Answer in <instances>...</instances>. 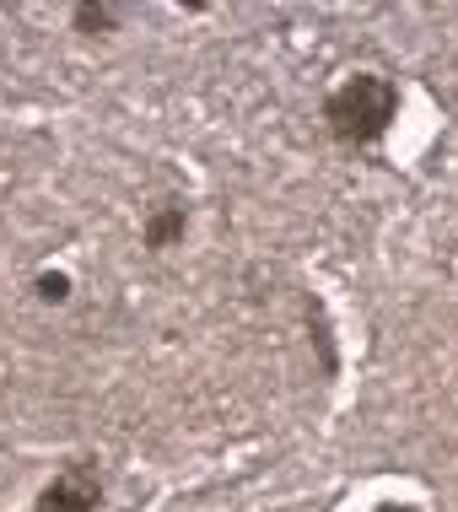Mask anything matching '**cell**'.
Wrapping results in <instances>:
<instances>
[{
	"mask_svg": "<svg viewBox=\"0 0 458 512\" xmlns=\"http://www.w3.org/2000/svg\"><path fill=\"white\" fill-rule=\"evenodd\" d=\"M38 297H44V302H65V297H71V281H65V275H38Z\"/></svg>",
	"mask_w": 458,
	"mask_h": 512,
	"instance_id": "5",
	"label": "cell"
},
{
	"mask_svg": "<svg viewBox=\"0 0 458 512\" xmlns=\"http://www.w3.org/2000/svg\"><path fill=\"white\" fill-rule=\"evenodd\" d=\"M119 22H124L119 6H76V27H81V33H114Z\"/></svg>",
	"mask_w": 458,
	"mask_h": 512,
	"instance_id": "4",
	"label": "cell"
},
{
	"mask_svg": "<svg viewBox=\"0 0 458 512\" xmlns=\"http://www.w3.org/2000/svg\"><path fill=\"white\" fill-rule=\"evenodd\" d=\"M97 502H103V480H97L87 464H76V469H65V475H54L44 486L38 512H97Z\"/></svg>",
	"mask_w": 458,
	"mask_h": 512,
	"instance_id": "2",
	"label": "cell"
},
{
	"mask_svg": "<svg viewBox=\"0 0 458 512\" xmlns=\"http://www.w3.org/2000/svg\"><path fill=\"white\" fill-rule=\"evenodd\" d=\"M378 512H415V507H405V502H388V507H378Z\"/></svg>",
	"mask_w": 458,
	"mask_h": 512,
	"instance_id": "6",
	"label": "cell"
},
{
	"mask_svg": "<svg viewBox=\"0 0 458 512\" xmlns=\"http://www.w3.org/2000/svg\"><path fill=\"white\" fill-rule=\"evenodd\" d=\"M184 227H189L184 205H162V211L146 221V248H168V243H178V238H184Z\"/></svg>",
	"mask_w": 458,
	"mask_h": 512,
	"instance_id": "3",
	"label": "cell"
},
{
	"mask_svg": "<svg viewBox=\"0 0 458 512\" xmlns=\"http://www.w3.org/2000/svg\"><path fill=\"white\" fill-rule=\"evenodd\" d=\"M394 114H399V87L388 76H372V71L340 81L324 103L329 130H335V141H345V146L378 141L388 124H394Z\"/></svg>",
	"mask_w": 458,
	"mask_h": 512,
	"instance_id": "1",
	"label": "cell"
}]
</instances>
